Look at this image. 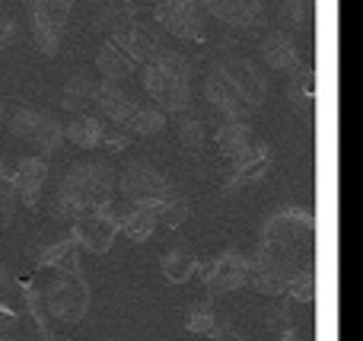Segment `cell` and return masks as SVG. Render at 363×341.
I'll return each mask as SVG.
<instances>
[{
    "mask_svg": "<svg viewBox=\"0 0 363 341\" xmlns=\"http://www.w3.org/2000/svg\"><path fill=\"white\" fill-rule=\"evenodd\" d=\"M16 42H19V23L10 13H0V51L13 48Z\"/></svg>",
    "mask_w": 363,
    "mask_h": 341,
    "instance_id": "836d02e7",
    "label": "cell"
},
{
    "mask_svg": "<svg viewBox=\"0 0 363 341\" xmlns=\"http://www.w3.org/2000/svg\"><path fill=\"white\" fill-rule=\"evenodd\" d=\"M258 51H262V61L268 64L271 70L287 77H303L306 74V64L300 57V48L296 42L287 35L284 29H268L262 38H258Z\"/></svg>",
    "mask_w": 363,
    "mask_h": 341,
    "instance_id": "2e32d148",
    "label": "cell"
},
{
    "mask_svg": "<svg viewBox=\"0 0 363 341\" xmlns=\"http://www.w3.org/2000/svg\"><path fill=\"white\" fill-rule=\"evenodd\" d=\"M6 118V108H4V102H0V121H4Z\"/></svg>",
    "mask_w": 363,
    "mask_h": 341,
    "instance_id": "f35d334b",
    "label": "cell"
},
{
    "mask_svg": "<svg viewBox=\"0 0 363 341\" xmlns=\"http://www.w3.org/2000/svg\"><path fill=\"white\" fill-rule=\"evenodd\" d=\"M131 140H134L131 131H128V128H121V125H108L106 134H102V144H106L112 153L128 150V147H131Z\"/></svg>",
    "mask_w": 363,
    "mask_h": 341,
    "instance_id": "4dcf8cb0",
    "label": "cell"
},
{
    "mask_svg": "<svg viewBox=\"0 0 363 341\" xmlns=\"http://www.w3.org/2000/svg\"><path fill=\"white\" fill-rule=\"evenodd\" d=\"M108 341H115V338H108Z\"/></svg>",
    "mask_w": 363,
    "mask_h": 341,
    "instance_id": "60d3db41",
    "label": "cell"
},
{
    "mask_svg": "<svg viewBox=\"0 0 363 341\" xmlns=\"http://www.w3.org/2000/svg\"><path fill=\"white\" fill-rule=\"evenodd\" d=\"M188 211H191V208H188V201H185V198H182L179 191H172V195L166 198L163 204H160V211H157V214H160V220H163L166 227H179V223H185Z\"/></svg>",
    "mask_w": 363,
    "mask_h": 341,
    "instance_id": "f546056e",
    "label": "cell"
},
{
    "mask_svg": "<svg viewBox=\"0 0 363 341\" xmlns=\"http://www.w3.org/2000/svg\"><path fill=\"white\" fill-rule=\"evenodd\" d=\"M217 341H242V338H239L236 332H226V335H223V338H217Z\"/></svg>",
    "mask_w": 363,
    "mask_h": 341,
    "instance_id": "8d00e7d4",
    "label": "cell"
},
{
    "mask_svg": "<svg viewBox=\"0 0 363 341\" xmlns=\"http://www.w3.org/2000/svg\"><path fill=\"white\" fill-rule=\"evenodd\" d=\"M201 93H204L207 106H211L213 112L223 115V121H249L252 112H255V108L239 96V89L233 86L217 67H211L204 74V80H201Z\"/></svg>",
    "mask_w": 363,
    "mask_h": 341,
    "instance_id": "9a60e30c",
    "label": "cell"
},
{
    "mask_svg": "<svg viewBox=\"0 0 363 341\" xmlns=\"http://www.w3.org/2000/svg\"><path fill=\"white\" fill-rule=\"evenodd\" d=\"M35 262H38V268H48V272H77V268H80V249H77V242L67 236V240L42 246Z\"/></svg>",
    "mask_w": 363,
    "mask_h": 341,
    "instance_id": "cb8c5ba5",
    "label": "cell"
},
{
    "mask_svg": "<svg viewBox=\"0 0 363 341\" xmlns=\"http://www.w3.org/2000/svg\"><path fill=\"white\" fill-rule=\"evenodd\" d=\"M102 134H106L102 118H96V115H89V112H77L64 121V140H70V144L80 147V150H96V147H102Z\"/></svg>",
    "mask_w": 363,
    "mask_h": 341,
    "instance_id": "d6986e66",
    "label": "cell"
},
{
    "mask_svg": "<svg viewBox=\"0 0 363 341\" xmlns=\"http://www.w3.org/2000/svg\"><path fill=\"white\" fill-rule=\"evenodd\" d=\"M108 29V42H115L134 64H147L150 57H157L163 51V38H160L157 26H150L147 19L138 16V10H131L128 4L108 6L99 19Z\"/></svg>",
    "mask_w": 363,
    "mask_h": 341,
    "instance_id": "277c9868",
    "label": "cell"
},
{
    "mask_svg": "<svg viewBox=\"0 0 363 341\" xmlns=\"http://www.w3.org/2000/svg\"><path fill=\"white\" fill-rule=\"evenodd\" d=\"M48 160L38 153H26V157L13 160V198L19 208H38L45 198V185H48Z\"/></svg>",
    "mask_w": 363,
    "mask_h": 341,
    "instance_id": "4fadbf2b",
    "label": "cell"
},
{
    "mask_svg": "<svg viewBox=\"0 0 363 341\" xmlns=\"http://www.w3.org/2000/svg\"><path fill=\"white\" fill-rule=\"evenodd\" d=\"M213 67H217L220 74H223L226 80L239 89V96H242L252 108H258V106H264V102H268L271 80H268V74H264L255 61L239 57V55H230V57H223V61H217Z\"/></svg>",
    "mask_w": 363,
    "mask_h": 341,
    "instance_id": "8fae6325",
    "label": "cell"
},
{
    "mask_svg": "<svg viewBox=\"0 0 363 341\" xmlns=\"http://www.w3.org/2000/svg\"><path fill=\"white\" fill-rule=\"evenodd\" d=\"M4 329H6V325H0V335H4Z\"/></svg>",
    "mask_w": 363,
    "mask_h": 341,
    "instance_id": "ab89813d",
    "label": "cell"
},
{
    "mask_svg": "<svg viewBox=\"0 0 363 341\" xmlns=\"http://www.w3.org/2000/svg\"><path fill=\"white\" fill-rule=\"evenodd\" d=\"M115 191L125 198V204H134V208H153L160 211V204L176 191L172 179L166 176L160 166L150 163H128L125 169L118 172V182H115Z\"/></svg>",
    "mask_w": 363,
    "mask_h": 341,
    "instance_id": "52a82bcc",
    "label": "cell"
},
{
    "mask_svg": "<svg viewBox=\"0 0 363 341\" xmlns=\"http://www.w3.org/2000/svg\"><path fill=\"white\" fill-rule=\"evenodd\" d=\"M45 211H48L51 220H61V223H70L77 217V211L70 208V204L64 201L57 191H51V195H48V201H45Z\"/></svg>",
    "mask_w": 363,
    "mask_h": 341,
    "instance_id": "d6a6232c",
    "label": "cell"
},
{
    "mask_svg": "<svg viewBox=\"0 0 363 341\" xmlns=\"http://www.w3.org/2000/svg\"><path fill=\"white\" fill-rule=\"evenodd\" d=\"M281 341H300V338H296L294 329H284V332H281Z\"/></svg>",
    "mask_w": 363,
    "mask_h": 341,
    "instance_id": "d590c367",
    "label": "cell"
},
{
    "mask_svg": "<svg viewBox=\"0 0 363 341\" xmlns=\"http://www.w3.org/2000/svg\"><path fill=\"white\" fill-rule=\"evenodd\" d=\"M281 19L287 26H303L306 23V0H284L281 4Z\"/></svg>",
    "mask_w": 363,
    "mask_h": 341,
    "instance_id": "e575fe53",
    "label": "cell"
},
{
    "mask_svg": "<svg viewBox=\"0 0 363 341\" xmlns=\"http://www.w3.org/2000/svg\"><path fill=\"white\" fill-rule=\"evenodd\" d=\"M169 118H166L163 108H157L153 102H138L134 115L125 121V128L131 131V138H157V134L166 131Z\"/></svg>",
    "mask_w": 363,
    "mask_h": 341,
    "instance_id": "484cf974",
    "label": "cell"
},
{
    "mask_svg": "<svg viewBox=\"0 0 363 341\" xmlns=\"http://www.w3.org/2000/svg\"><path fill=\"white\" fill-rule=\"evenodd\" d=\"M204 10L198 0H160L153 6V26L169 32L179 42H201L204 38Z\"/></svg>",
    "mask_w": 363,
    "mask_h": 341,
    "instance_id": "9c48e42d",
    "label": "cell"
},
{
    "mask_svg": "<svg viewBox=\"0 0 363 341\" xmlns=\"http://www.w3.org/2000/svg\"><path fill=\"white\" fill-rule=\"evenodd\" d=\"M201 274V284L211 297H223V294H233L239 287H245V274H249V255L236 252V249H223L217 259L198 262V272Z\"/></svg>",
    "mask_w": 363,
    "mask_h": 341,
    "instance_id": "30bf717a",
    "label": "cell"
},
{
    "mask_svg": "<svg viewBox=\"0 0 363 341\" xmlns=\"http://www.w3.org/2000/svg\"><path fill=\"white\" fill-rule=\"evenodd\" d=\"M115 182H118V172L108 163H77L61 176L55 191L77 214H86V211H99L102 204L112 201Z\"/></svg>",
    "mask_w": 363,
    "mask_h": 341,
    "instance_id": "3957f363",
    "label": "cell"
},
{
    "mask_svg": "<svg viewBox=\"0 0 363 341\" xmlns=\"http://www.w3.org/2000/svg\"><path fill=\"white\" fill-rule=\"evenodd\" d=\"M287 294L294 300H300V303H309V300L315 297V274H300V278H294L287 284Z\"/></svg>",
    "mask_w": 363,
    "mask_h": 341,
    "instance_id": "1f68e13d",
    "label": "cell"
},
{
    "mask_svg": "<svg viewBox=\"0 0 363 341\" xmlns=\"http://www.w3.org/2000/svg\"><path fill=\"white\" fill-rule=\"evenodd\" d=\"M185 325H188V332H194V335L213 338V332H217V325H220V316H217V310H213L211 303H198V306L188 310Z\"/></svg>",
    "mask_w": 363,
    "mask_h": 341,
    "instance_id": "f1b7e54d",
    "label": "cell"
},
{
    "mask_svg": "<svg viewBox=\"0 0 363 341\" xmlns=\"http://www.w3.org/2000/svg\"><path fill=\"white\" fill-rule=\"evenodd\" d=\"M204 16L233 26L239 32H262L268 26V10L262 0H198Z\"/></svg>",
    "mask_w": 363,
    "mask_h": 341,
    "instance_id": "5bb4252c",
    "label": "cell"
},
{
    "mask_svg": "<svg viewBox=\"0 0 363 341\" xmlns=\"http://www.w3.org/2000/svg\"><path fill=\"white\" fill-rule=\"evenodd\" d=\"M176 134H179L182 147H188V150H198V147H204V140H207L204 121H201L194 112H179V118H176Z\"/></svg>",
    "mask_w": 363,
    "mask_h": 341,
    "instance_id": "83f0119b",
    "label": "cell"
},
{
    "mask_svg": "<svg viewBox=\"0 0 363 341\" xmlns=\"http://www.w3.org/2000/svg\"><path fill=\"white\" fill-rule=\"evenodd\" d=\"M93 89H96V77L89 70H77L61 89V108H67L70 115L86 112V106H93Z\"/></svg>",
    "mask_w": 363,
    "mask_h": 341,
    "instance_id": "d4e9b609",
    "label": "cell"
},
{
    "mask_svg": "<svg viewBox=\"0 0 363 341\" xmlns=\"http://www.w3.org/2000/svg\"><path fill=\"white\" fill-rule=\"evenodd\" d=\"M6 281H10V272H6V268L0 265V284H6Z\"/></svg>",
    "mask_w": 363,
    "mask_h": 341,
    "instance_id": "74e56055",
    "label": "cell"
},
{
    "mask_svg": "<svg viewBox=\"0 0 363 341\" xmlns=\"http://www.w3.org/2000/svg\"><path fill=\"white\" fill-rule=\"evenodd\" d=\"M191 83H194V64L182 51L163 48L157 57L140 64V86L150 96L153 106L163 108L166 115L169 112L179 115L191 108V96H194Z\"/></svg>",
    "mask_w": 363,
    "mask_h": 341,
    "instance_id": "7a4b0ae2",
    "label": "cell"
},
{
    "mask_svg": "<svg viewBox=\"0 0 363 341\" xmlns=\"http://www.w3.org/2000/svg\"><path fill=\"white\" fill-rule=\"evenodd\" d=\"M245 287H252L262 297H284L287 294V278L277 272L271 262H264L262 255L249 259V274H245Z\"/></svg>",
    "mask_w": 363,
    "mask_h": 341,
    "instance_id": "ffe728a7",
    "label": "cell"
},
{
    "mask_svg": "<svg viewBox=\"0 0 363 341\" xmlns=\"http://www.w3.org/2000/svg\"><path fill=\"white\" fill-rule=\"evenodd\" d=\"M213 144H217V150L233 163V160L242 157V153L255 144V134H252L249 121H220L217 131H213Z\"/></svg>",
    "mask_w": 363,
    "mask_h": 341,
    "instance_id": "44dd1931",
    "label": "cell"
},
{
    "mask_svg": "<svg viewBox=\"0 0 363 341\" xmlns=\"http://www.w3.org/2000/svg\"><path fill=\"white\" fill-rule=\"evenodd\" d=\"M115 236H118V220L102 214V211H86V214H77L70 220V240L77 242L80 252H89V255L108 252Z\"/></svg>",
    "mask_w": 363,
    "mask_h": 341,
    "instance_id": "7c38bea8",
    "label": "cell"
},
{
    "mask_svg": "<svg viewBox=\"0 0 363 341\" xmlns=\"http://www.w3.org/2000/svg\"><path fill=\"white\" fill-rule=\"evenodd\" d=\"M138 96L125 86V83H115V80H96V89H93V106L102 118H108V125H121L134 115L138 108Z\"/></svg>",
    "mask_w": 363,
    "mask_h": 341,
    "instance_id": "e0dca14e",
    "label": "cell"
},
{
    "mask_svg": "<svg viewBox=\"0 0 363 341\" xmlns=\"http://www.w3.org/2000/svg\"><path fill=\"white\" fill-rule=\"evenodd\" d=\"M160 227V214L153 208H134V204H125L118 217V233L128 236L131 242H147Z\"/></svg>",
    "mask_w": 363,
    "mask_h": 341,
    "instance_id": "7402d4cb",
    "label": "cell"
},
{
    "mask_svg": "<svg viewBox=\"0 0 363 341\" xmlns=\"http://www.w3.org/2000/svg\"><path fill=\"white\" fill-rule=\"evenodd\" d=\"M271 166H274V153H271V147L255 140L242 157L233 160V172H230V182H226V191L242 189V185H252V182H262V179L271 172Z\"/></svg>",
    "mask_w": 363,
    "mask_h": 341,
    "instance_id": "ac0fdd59",
    "label": "cell"
},
{
    "mask_svg": "<svg viewBox=\"0 0 363 341\" xmlns=\"http://www.w3.org/2000/svg\"><path fill=\"white\" fill-rule=\"evenodd\" d=\"M13 138H19L23 144H29L38 157H55L64 144V121L55 112H45V108H32V106H19L10 112L6 118Z\"/></svg>",
    "mask_w": 363,
    "mask_h": 341,
    "instance_id": "8992f818",
    "label": "cell"
},
{
    "mask_svg": "<svg viewBox=\"0 0 363 341\" xmlns=\"http://www.w3.org/2000/svg\"><path fill=\"white\" fill-rule=\"evenodd\" d=\"M287 278L315 274V214L306 208H281L264 220L258 233V252Z\"/></svg>",
    "mask_w": 363,
    "mask_h": 341,
    "instance_id": "6da1fadb",
    "label": "cell"
},
{
    "mask_svg": "<svg viewBox=\"0 0 363 341\" xmlns=\"http://www.w3.org/2000/svg\"><path fill=\"white\" fill-rule=\"evenodd\" d=\"M160 272H163V278L169 281V284H185V281H191L194 272H198V255L185 246H176L163 255Z\"/></svg>",
    "mask_w": 363,
    "mask_h": 341,
    "instance_id": "4316f807",
    "label": "cell"
},
{
    "mask_svg": "<svg viewBox=\"0 0 363 341\" xmlns=\"http://www.w3.org/2000/svg\"><path fill=\"white\" fill-rule=\"evenodd\" d=\"M42 297V310L48 319L61 325H77L83 323V316L89 313L93 303V287L83 278V272H55L48 278V284L38 291Z\"/></svg>",
    "mask_w": 363,
    "mask_h": 341,
    "instance_id": "5b68a950",
    "label": "cell"
},
{
    "mask_svg": "<svg viewBox=\"0 0 363 341\" xmlns=\"http://www.w3.org/2000/svg\"><path fill=\"white\" fill-rule=\"evenodd\" d=\"M134 67H138V64H134L115 42H108V38H106V45L96 51V70H99L102 80L125 83V80H131L134 77Z\"/></svg>",
    "mask_w": 363,
    "mask_h": 341,
    "instance_id": "603a6c76",
    "label": "cell"
},
{
    "mask_svg": "<svg viewBox=\"0 0 363 341\" xmlns=\"http://www.w3.org/2000/svg\"><path fill=\"white\" fill-rule=\"evenodd\" d=\"M26 16H29L32 45L42 55L55 57L74 16V0H26Z\"/></svg>",
    "mask_w": 363,
    "mask_h": 341,
    "instance_id": "ba28073f",
    "label": "cell"
}]
</instances>
